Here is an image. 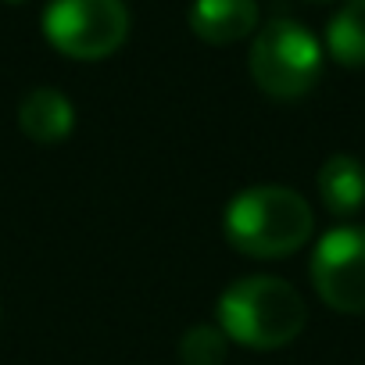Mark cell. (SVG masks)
I'll list each match as a JSON object with an SVG mask.
<instances>
[{
	"instance_id": "11",
	"label": "cell",
	"mask_w": 365,
	"mask_h": 365,
	"mask_svg": "<svg viewBox=\"0 0 365 365\" xmlns=\"http://www.w3.org/2000/svg\"><path fill=\"white\" fill-rule=\"evenodd\" d=\"M4 4H26V0H4Z\"/></svg>"
},
{
	"instance_id": "10",
	"label": "cell",
	"mask_w": 365,
	"mask_h": 365,
	"mask_svg": "<svg viewBox=\"0 0 365 365\" xmlns=\"http://www.w3.org/2000/svg\"><path fill=\"white\" fill-rule=\"evenodd\" d=\"M230 354V336L219 326H190L179 340L182 365H222Z\"/></svg>"
},
{
	"instance_id": "6",
	"label": "cell",
	"mask_w": 365,
	"mask_h": 365,
	"mask_svg": "<svg viewBox=\"0 0 365 365\" xmlns=\"http://www.w3.org/2000/svg\"><path fill=\"white\" fill-rule=\"evenodd\" d=\"M258 29L255 0H194L190 4V33L212 47L237 43Z\"/></svg>"
},
{
	"instance_id": "2",
	"label": "cell",
	"mask_w": 365,
	"mask_h": 365,
	"mask_svg": "<svg viewBox=\"0 0 365 365\" xmlns=\"http://www.w3.org/2000/svg\"><path fill=\"white\" fill-rule=\"evenodd\" d=\"M219 329L247 351H276L301 336L308 304L279 276H244L219 294Z\"/></svg>"
},
{
	"instance_id": "5",
	"label": "cell",
	"mask_w": 365,
	"mask_h": 365,
	"mask_svg": "<svg viewBox=\"0 0 365 365\" xmlns=\"http://www.w3.org/2000/svg\"><path fill=\"white\" fill-rule=\"evenodd\" d=\"M312 287L340 315H365V230L333 226L312 255Z\"/></svg>"
},
{
	"instance_id": "3",
	"label": "cell",
	"mask_w": 365,
	"mask_h": 365,
	"mask_svg": "<svg viewBox=\"0 0 365 365\" xmlns=\"http://www.w3.org/2000/svg\"><path fill=\"white\" fill-rule=\"evenodd\" d=\"M251 79L276 101L304 97L322 76V43L294 19H276L258 29L247 51Z\"/></svg>"
},
{
	"instance_id": "12",
	"label": "cell",
	"mask_w": 365,
	"mask_h": 365,
	"mask_svg": "<svg viewBox=\"0 0 365 365\" xmlns=\"http://www.w3.org/2000/svg\"><path fill=\"white\" fill-rule=\"evenodd\" d=\"M315 4H326V0H315Z\"/></svg>"
},
{
	"instance_id": "8",
	"label": "cell",
	"mask_w": 365,
	"mask_h": 365,
	"mask_svg": "<svg viewBox=\"0 0 365 365\" xmlns=\"http://www.w3.org/2000/svg\"><path fill=\"white\" fill-rule=\"evenodd\" d=\"M315 190L329 215H336V219L354 215L365 205V165L351 154L326 158L315 175Z\"/></svg>"
},
{
	"instance_id": "1",
	"label": "cell",
	"mask_w": 365,
	"mask_h": 365,
	"mask_svg": "<svg viewBox=\"0 0 365 365\" xmlns=\"http://www.w3.org/2000/svg\"><path fill=\"white\" fill-rule=\"evenodd\" d=\"M312 205L290 187H247L222 212V233L244 258H290L312 240Z\"/></svg>"
},
{
	"instance_id": "7",
	"label": "cell",
	"mask_w": 365,
	"mask_h": 365,
	"mask_svg": "<svg viewBox=\"0 0 365 365\" xmlns=\"http://www.w3.org/2000/svg\"><path fill=\"white\" fill-rule=\"evenodd\" d=\"M19 129H22L33 143H43V147L61 143V140H68L72 129H76V108H72V101H68L61 90H54V86H36V90H29V93L22 97V104H19Z\"/></svg>"
},
{
	"instance_id": "4",
	"label": "cell",
	"mask_w": 365,
	"mask_h": 365,
	"mask_svg": "<svg viewBox=\"0 0 365 365\" xmlns=\"http://www.w3.org/2000/svg\"><path fill=\"white\" fill-rule=\"evenodd\" d=\"M43 36L72 61H101L125 43L129 11L122 0H51Z\"/></svg>"
},
{
	"instance_id": "9",
	"label": "cell",
	"mask_w": 365,
	"mask_h": 365,
	"mask_svg": "<svg viewBox=\"0 0 365 365\" xmlns=\"http://www.w3.org/2000/svg\"><path fill=\"white\" fill-rule=\"evenodd\" d=\"M326 51L344 68L365 65V0H344L326 26Z\"/></svg>"
}]
</instances>
